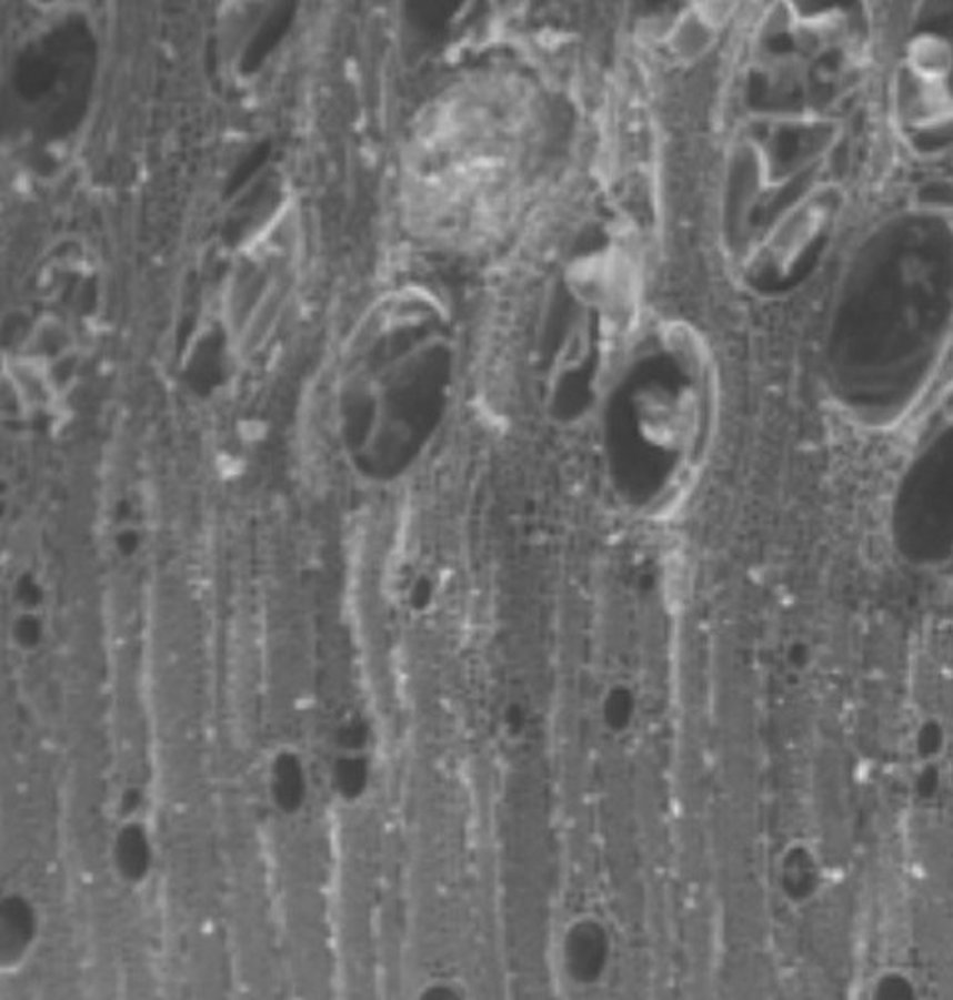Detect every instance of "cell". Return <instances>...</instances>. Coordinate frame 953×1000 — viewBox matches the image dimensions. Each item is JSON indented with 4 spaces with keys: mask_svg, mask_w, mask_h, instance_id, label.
Returning a JSON list of instances; mask_svg holds the SVG:
<instances>
[{
    "mask_svg": "<svg viewBox=\"0 0 953 1000\" xmlns=\"http://www.w3.org/2000/svg\"><path fill=\"white\" fill-rule=\"evenodd\" d=\"M900 546L925 556L953 554V445L935 443L897 481L890 503Z\"/></svg>",
    "mask_w": 953,
    "mask_h": 1000,
    "instance_id": "obj_1",
    "label": "cell"
},
{
    "mask_svg": "<svg viewBox=\"0 0 953 1000\" xmlns=\"http://www.w3.org/2000/svg\"><path fill=\"white\" fill-rule=\"evenodd\" d=\"M826 879L819 848L806 840H794L783 848L776 861V886L793 907L813 903L821 896Z\"/></svg>",
    "mask_w": 953,
    "mask_h": 1000,
    "instance_id": "obj_2",
    "label": "cell"
},
{
    "mask_svg": "<svg viewBox=\"0 0 953 1000\" xmlns=\"http://www.w3.org/2000/svg\"><path fill=\"white\" fill-rule=\"evenodd\" d=\"M864 992L870 1000H914L920 997V982L904 967H884L870 977Z\"/></svg>",
    "mask_w": 953,
    "mask_h": 1000,
    "instance_id": "obj_3",
    "label": "cell"
},
{
    "mask_svg": "<svg viewBox=\"0 0 953 1000\" xmlns=\"http://www.w3.org/2000/svg\"><path fill=\"white\" fill-rule=\"evenodd\" d=\"M947 747L950 735L942 720H922L912 735V757L922 768L940 765L945 758Z\"/></svg>",
    "mask_w": 953,
    "mask_h": 1000,
    "instance_id": "obj_4",
    "label": "cell"
},
{
    "mask_svg": "<svg viewBox=\"0 0 953 1000\" xmlns=\"http://www.w3.org/2000/svg\"><path fill=\"white\" fill-rule=\"evenodd\" d=\"M463 992L465 989L459 987L458 982L440 981L425 987L421 991V997L423 999H459V997H463Z\"/></svg>",
    "mask_w": 953,
    "mask_h": 1000,
    "instance_id": "obj_5",
    "label": "cell"
}]
</instances>
